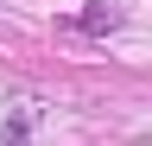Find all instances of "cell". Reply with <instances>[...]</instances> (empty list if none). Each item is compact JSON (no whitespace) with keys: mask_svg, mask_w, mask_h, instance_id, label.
<instances>
[{"mask_svg":"<svg viewBox=\"0 0 152 146\" xmlns=\"http://www.w3.org/2000/svg\"><path fill=\"white\" fill-rule=\"evenodd\" d=\"M32 121H38V102H26V108L7 121V146H26V140H32Z\"/></svg>","mask_w":152,"mask_h":146,"instance_id":"7a4b0ae2","label":"cell"},{"mask_svg":"<svg viewBox=\"0 0 152 146\" xmlns=\"http://www.w3.org/2000/svg\"><path fill=\"white\" fill-rule=\"evenodd\" d=\"M114 26H121V13H114V7H89V13H76V32H89V38H108Z\"/></svg>","mask_w":152,"mask_h":146,"instance_id":"6da1fadb","label":"cell"}]
</instances>
